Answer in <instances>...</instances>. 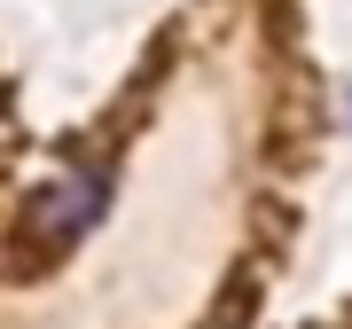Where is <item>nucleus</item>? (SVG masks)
<instances>
[{
  "instance_id": "1",
  "label": "nucleus",
  "mask_w": 352,
  "mask_h": 329,
  "mask_svg": "<svg viewBox=\"0 0 352 329\" xmlns=\"http://www.w3.org/2000/svg\"><path fill=\"white\" fill-rule=\"evenodd\" d=\"M102 212H110V164L102 157H71L63 173L24 204V235L55 259V251H71V243H87L102 228Z\"/></svg>"
},
{
  "instance_id": "2",
  "label": "nucleus",
  "mask_w": 352,
  "mask_h": 329,
  "mask_svg": "<svg viewBox=\"0 0 352 329\" xmlns=\"http://www.w3.org/2000/svg\"><path fill=\"white\" fill-rule=\"evenodd\" d=\"M344 126H352V87H344Z\"/></svg>"
}]
</instances>
